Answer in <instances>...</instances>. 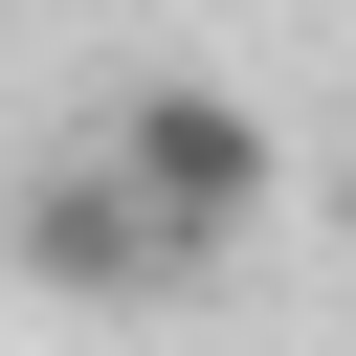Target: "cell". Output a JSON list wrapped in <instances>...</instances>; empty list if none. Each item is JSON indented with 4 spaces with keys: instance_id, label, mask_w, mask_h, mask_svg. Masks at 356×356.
Instances as JSON below:
<instances>
[{
    "instance_id": "2",
    "label": "cell",
    "mask_w": 356,
    "mask_h": 356,
    "mask_svg": "<svg viewBox=\"0 0 356 356\" xmlns=\"http://www.w3.org/2000/svg\"><path fill=\"white\" fill-rule=\"evenodd\" d=\"M22 267H44V289H89V312H111V289H178V245L134 222V178H111V156H67V178L22 200Z\"/></svg>"
},
{
    "instance_id": "1",
    "label": "cell",
    "mask_w": 356,
    "mask_h": 356,
    "mask_svg": "<svg viewBox=\"0 0 356 356\" xmlns=\"http://www.w3.org/2000/svg\"><path fill=\"white\" fill-rule=\"evenodd\" d=\"M111 178H134V222L178 245V267H222L267 200H289V134L245 111V89H200V67H156V89H111V134H89Z\"/></svg>"
}]
</instances>
